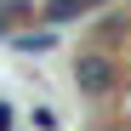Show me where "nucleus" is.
<instances>
[{
	"instance_id": "nucleus-6",
	"label": "nucleus",
	"mask_w": 131,
	"mask_h": 131,
	"mask_svg": "<svg viewBox=\"0 0 131 131\" xmlns=\"http://www.w3.org/2000/svg\"><path fill=\"white\" fill-rule=\"evenodd\" d=\"M91 131H125V125H114V120H103V125H91Z\"/></svg>"
},
{
	"instance_id": "nucleus-2",
	"label": "nucleus",
	"mask_w": 131,
	"mask_h": 131,
	"mask_svg": "<svg viewBox=\"0 0 131 131\" xmlns=\"http://www.w3.org/2000/svg\"><path fill=\"white\" fill-rule=\"evenodd\" d=\"M125 34H131V17H125V12H108V17H97V23H91V51L120 46Z\"/></svg>"
},
{
	"instance_id": "nucleus-4",
	"label": "nucleus",
	"mask_w": 131,
	"mask_h": 131,
	"mask_svg": "<svg viewBox=\"0 0 131 131\" xmlns=\"http://www.w3.org/2000/svg\"><path fill=\"white\" fill-rule=\"evenodd\" d=\"M29 120H34V131H57V108H46V103H40Z\"/></svg>"
},
{
	"instance_id": "nucleus-1",
	"label": "nucleus",
	"mask_w": 131,
	"mask_h": 131,
	"mask_svg": "<svg viewBox=\"0 0 131 131\" xmlns=\"http://www.w3.org/2000/svg\"><path fill=\"white\" fill-rule=\"evenodd\" d=\"M74 85H80V97H91V103H114L120 97V63L108 51H91V46H85L80 63H74Z\"/></svg>"
},
{
	"instance_id": "nucleus-5",
	"label": "nucleus",
	"mask_w": 131,
	"mask_h": 131,
	"mask_svg": "<svg viewBox=\"0 0 131 131\" xmlns=\"http://www.w3.org/2000/svg\"><path fill=\"white\" fill-rule=\"evenodd\" d=\"M17 125V114H12V103H0V131H12Z\"/></svg>"
},
{
	"instance_id": "nucleus-3",
	"label": "nucleus",
	"mask_w": 131,
	"mask_h": 131,
	"mask_svg": "<svg viewBox=\"0 0 131 131\" xmlns=\"http://www.w3.org/2000/svg\"><path fill=\"white\" fill-rule=\"evenodd\" d=\"M12 46L17 51H51L57 46V29L46 23V29H23V34H12Z\"/></svg>"
}]
</instances>
